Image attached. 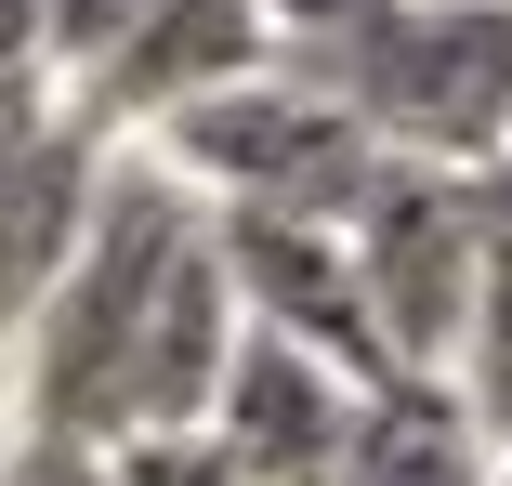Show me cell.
Listing matches in <instances>:
<instances>
[{"label": "cell", "instance_id": "cell-1", "mask_svg": "<svg viewBox=\"0 0 512 486\" xmlns=\"http://www.w3.org/2000/svg\"><path fill=\"white\" fill-rule=\"evenodd\" d=\"M329 106L407 171H512V0H394L342 53H302Z\"/></svg>", "mask_w": 512, "mask_h": 486}, {"label": "cell", "instance_id": "cell-2", "mask_svg": "<svg viewBox=\"0 0 512 486\" xmlns=\"http://www.w3.org/2000/svg\"><path fill=\"white\" fill-rule=\"evenodd\" d=\"M132 145L184 184L197 211H276V224H342L381 184V145L329 106L316 79H289V66L211 92V106H184V119H158Z\"/></svg>", "mask_w": 512, "mask_h": 486}, {"label": "cell", "instance_id": "cell-3", "mask_svg": "<svg viewBox=\"0 0 512 486\" xmlns=\"http://www.w3.org/2000/svg\"><path fill=\"white\" fill-rule=\"evenodd\" d=\"M499 184V171H486ZM486 184L473 171H407L381 158V184L329 224L342 237V276L394 355V381H447L460 355V316H473V263H486Z\"/></svg>", "mask_w": 512, "mask_h": 486}, {"label": "cell", "instance_id": "cell-4", "mask_svg": "<svg viewBox=\"0 0 512 486\" xmlns=\"http://www.w3.org/2000/svg\"><path fill=\"white\" fill-rule=\"evenodd\" d=\"M355 421H368V395L342 368H316L302 342H276V329H237V355H224V395H211V434L250 486H342V460H355Z\"/></svg>", "mask_w": 512, "mask_h": 486}, {"label": "cell", "instance_id": "cell-5", "mask_svg": "<svg viewBox=\"0 0 512 486\" xmlns=\"http://www.w3.org/2000/svg\"><path fill=\"white\" fill-rule=\"evenodd\" d=\"M276 66V40H263V14L250 0H158V14L92 66L66 106L106 132V145H132V132H158V119H184V106H211V92H237V79H263Z\"/></svg>", "mask_w": 512, "mask_h": 486}, {"label": "cell", "instance_id": "cell-6", "mask_svg": "<svg viewBox=\"0 0 512 486\" xmlns=\"http://www.w3.org/2000/svg\"><path fill=\"white\" fill-rule=\"evenodd\" d=\"M92 184H106V132H92L79 106H66V132L0 184V368H14V342H27V316L53 303V276H66V250H79V224H92Z\"/></svg>", "mask_w": 512, "mask_h": 486}, {"label": "cell", "instance_id": "cell-7", "mask_svg": "<svg viewBox=\"0 0 512 486\" xmlns=\"http://www.w3.org/2000/svg\"><path fill=\"white\" fill-rule=\"evenodd\" d=\"M342 486H486V434L460 421L447 381H394V395H368V421H355Z\"/></svg>", "mask_w": 512, "mask_h": 486}, {"label": "cell", "instance_id": "cell-8", "mask_svg": "<svg viewBox=\"0 0 512 486\" xmlns=\"http://www.w3.org/2000/svg\"><path fill=\"white\" fill-rule=\"evenodd\" d=\"M447 395H460V421L499 460L512 447V184H486V263H473V316H460V355H447Z\"/></svg>", "mask_w": 512, "mask_h": 486}, {"label": "cell", "instance_id": "cell-9", "mask_svg": "<svg viewBox=\"0 0 512 486\" xmlns=\"http://www.w3.org/2000/svg\"><path fill=\"white\" fill-rule=\"evenodd\" d=\"M145 14H158V0H40V66H53V92H79Z\"/></svg>", "mask_w": 512, "mask_h": 486}, {"label": "cell", "instance_id": "cell-10", "mask_svg": "<svg viewBox=\"0 0 512 486\" xmlns=\"http://www.w3.org/2000/svg\"><path fill=\"white\" fill-rule=\"evenodd\" d=\"M106 486H250L211 434H119L106 447Z\"/></svg>", "mask_w": 512, "mask_h": 486}, {"label": "cell", "instance_id": "cell-11", "mask_svg": "<svg viewBox=\"0 0 512 486\" xmlns=\"http://www.w3.org/2000/svg\"><path fill=\"white\" fill-rule=\"evenodd\" d=\"M263 14V40H276V66H302V53H342L355 27H381L394 0H250Z\"/></svg>", "mask_w": 512, "mask_h": 486}, {"label": "cell", "instance_id": "cell-12", "mask_svg": "<svg viewBox=\"0 0 512 486\" xmlns=\"http://www.w3.org/2000/svg\"><path fill=\"white\" fill-rule=\"evenodd\" d=\"M53 132H66V92H53V79H0V184H14Z\"/></svg>", "mask_w": 512, "mask_h": 486}, {"label": "cell", "instance_id": "cell-13", "mask_svg": "<svg viewBox=\"0 0 512 486\" xmlns=\"http://www.w3.org/2000/svg\"><path fill=\"white\" fill-rule=\"evenodd\" d=\"M0 486H106V460L53 447V434H0Z\"/></svg>", "mask_w": 512, "mask_h": 486}, {"label": "cell", "instance_id": "cell-14", "mask_svg": "<svg viewBox=\"0 0 512 486\" xmlns=\"http://www.w3.org/2000/svg\"><path fill=\"white\" fill-rule=\"evenodd\" d=\"M0 79H53L40 66V0H0Z\"/></svg>", "mask_w": 512, "mask_h": 486}, {"label": "cell", "instance_id": "cell-15", "mask_svg": "<svg viewBox=\"0 0 512 486\" xmlns=\"http://www.w3.org/2000/svg\"><path fill=\"white\" fill-rule=\"evenodd\" d=\"M486 486H512V447H499V460H486Z\"/></svg>", "mask_w": 512, "mask_h": 486}, {"label": "cell", "instance_id": "cell-16", "mask_svg": "<svg viewBox=\"0 0 512 486\" xmlns=\"http://www.w3.org/2000/svg\"><path fill=\"white\" fill-rule=\"evenodd\" d=\"M499 184H512V171H499Z\"/></svg>", "mask_w": 512, "mask_h": 486}]
</instances>
